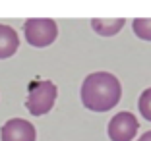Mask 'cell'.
Instances as JSON below:
<instances>
[{
  "label": "cell",
  "mask_w": 151,
  "mask_h": 141,
  "mask_svg": "<svg viewBox=\"0 0 151 141\" xmlns=\"http://www.w3.org/2000/svg\"><path fill=\"white\" fill-rule=\"evenodd\" d=\"M139 124L132 112H118L109 122V137L112 141H132L138 133Z\"/></svg>",
  "instance_id": "4"
},
{
  "label": "cell",
  "mask_w": 151,
  "mask_h": 141,
  "mask_svg": "<svg viewBox=\"0 0 151 141\" xmlns=\"http://www.w3.org/2000/svg\"><path fill=\"white\" fill-rule=\"evenodd\" d=\"M58 89L52 81L43 79V81H33L29 85V97H27V110L33 116H43L50 112L54 106Z\"/></svg>",
  "instance_id": "2"
},
{
  "label": "cell",
  "mask_w": 151,
  "mask_h": 141,
  "mask_svg": "<svg viewBox=\"0 0 151 141\" xmlns=\"http://www.w3.org/2000/svg\"><path fill=\"white\" fill-rule=\"evenodd\" d=\"M138 108H139V112H142L143 118L151 122V87H149V89H145V91L139 95Z\"/></svg>",
  "instance_id": "9"
},
{
  "label": "cell",
  "mask_w": 151,
  "mask_h": 141,
  "mask_svg": "<svg viewBox=\"0 0 151 141\" xmlns=\"http://www.w3.org/2000/svg\"><path fill=\"white\" fill-rule=\"evenodd\" d=\"M138 141H151V132H147V133H143L142 137H139Z\"/></svg>",
  "instance_id": "10"
},
{
  "label": "cell",
  "mask_w": 151,
  "mask_h": 141,
  "mask_svg": "<svg viewBox=\"0 0 151 141\" xmlns=\"http://www.w3.org/2000/svg\"><path fill=\"white\" fill-rule=\"evenodd\" d=\"M134 33L143 41H151V19L149 18H139L132 21Z\"/></svg>",
  "instance_id": "8"
},
{
  "label": "cell",
  "mask_w": 151,
  "mask_h": 141,
  "mask_svg": "<svg viewBox=\"0 0 151 141\" xmlns=\"http://www.w3.org/2000/svg\"><path fill=\"white\" fill-rule=\"evenodd\" d=\"M23 33H25V39L31 47L43 49V47H49V44L54 43V39L58 35V25L54 19L35 18V19H27L23 23Z\"/></svg>",
  "instance_id": "3"
},
{
  "label": "cell",
  "mask_w": 151,
  "mask_h": 141,
  "mask_svg": "<svg viewBox=\"0 0 151 141\" xmlns=\"http://www.w3.org/2000/svg\"><path fill=\"white\" fill-rule=\"evenodd\" d=\"M122 97L120 81L109 72L89 74L81 85V102L93 112H107L118 104Z\"/></svg>",
  "instance_id": "1"
},
{
  "label": "cell",
  "mask_w": 151,
  "mask_h": 141,
  "mask_svg": "<svg viewBox=\"0 0 151 141\" xmlns=\"http://www.w3.org/2000/svg\"><path fill=\"white\" fill-rule=\"evenodd\" d=\"M126 19H91V27L97 35H103V37H112L116 35L122 27H124Z\"/></svg>",
  "instance_id": "7"
},
{
  "label": "cell",
  "mask_w": 151,
  "mask_h": 141,
  "mask_svg": "<svg viewBox=\"0 0 151 141\" xmlns=\"http://www.w3.org/2000/svg\"><path fill=\"white\" fill-rule=\"evenodd\" d=\"M19 47V37L18 33L6 23H0V60L10 58L16 54Z\"/></svg>",
  "instance_id": "6"
},
{
  "label": "cell",
  "mask_w": 151,
  "mask_h": 141,
  "mask_svg": "<svg viewBox=\"0 0 151 141\" xmlns=\"http://www.w3.org/2000/svg\"><path fill=\"white\" fill-rule=\"evenodd\" d=\"M35 128L23 118H12L2 126L0 139L2 141H35Z\"/></svg>",
  "instance_id": "5"
}]
</instances>
